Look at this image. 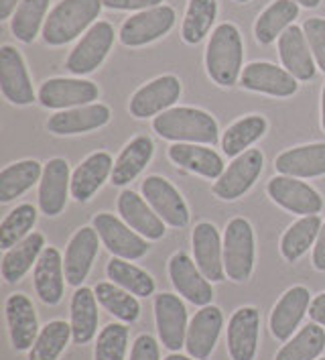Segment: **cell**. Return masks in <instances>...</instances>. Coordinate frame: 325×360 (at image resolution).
<instances>
[{"label":"cell","mask_w":325,"mask_h":360,"mask_svg":"<svg viewBox=\"0 0 325 360\" xmlns=\"http://www.w3.org/2000/svg\"><path fill=\"white\" fill-rule=\"evenodd\" d=\"M153 129L161 139L175 143H201L213 147L220 141L218 122L213 116L190 106L169 108L159 114L153 120Z\"/></svg>","instance_id":"cell-1"},{"label":"cell","mask_w":325,"mask_h":360,"mask_svg":"<svg viewBox=\"0 0 325 360\" xmlns=\"http://www.w3.org/2000/svg\"><path fill=\"white\" fill-rule=\"evenodd\" d=\"M242 61H244V43L238 27L232 22L218 25L206 49L208 76L218 86L230 88L242 76Z\"/></svg>","instance_id":"cell-2"},{"label":"cell","mask_w":325,"mask_h":360,"mask_svg":"<svg viewBox=\"0 0 325 360\" xmlns=\"http://www.w3.org/2000/svg\"><path fill=\"white\" fill-rule=\"evenodd\" d=\"M102 0H61L43 25L47 45H65L81 35L100 17Z\"/></svg>","instance_id":"cell-3"},{"label":"cell","mask_w":325,"mask_h":360,"mask_svg":"<svg viewBox=\"0 0 325 360\" xmlns=\"http://www.w3.org/2000/svg\"><path fill=\"white\" fill-rule=\"evenodd\" d=\"M224 269L228 279L242 283L254 269V230L248 220H230L224 234Z\"/></svg>","instance_id":"cell-4"},{"label":"cell","mask_w":325,"mask_h":360,"mask_svg":"<svg viewBox=\"0 0 325 360\" xmlns=\"http://www.w3.org/2000/svg\"><path fill=\"white\" fill-rule=\"evenodd\" d=\"M112 43H114V27L106 20H98L74 47V51L65 61V68L74 76L92 74L106 59L108 51L112 49Z\"/></svg>","instance_id":"cell-5"},{"label":"cell","mask_w":325,"mask_h":360,"mask_svg":"<svg viewBox=\"0 0 325 360\" xmlns=\"http://www.w3.org/2000/svg\"><path fill=\"white\" fill-rule=\"evenodd\" d=\"M265 165V157L258 149H248L242 155L234 157L228 169L220 175V179L213 184V193L220 200H238L254 186V181L260 177Z\"/></svg>","instance_id":"cell-6"},{"label":"cell","mask_w":325,"mask_h":360,"mask_svg":"<svg viewBox=\"0 0 325 360\" xmlns=\"http://www.w3.org/2000/svg\"><path fill=\"white\" fill-rule=\"evenodd\" d=\"M175 25V11L167 4L136 13L120 27V43L126 47H142L167 35Z\"/></svg>","instance_id":"cell-7"},{"label":"cell","mask_w":325,"mask_h":360,"mask_svg":"<svg viewBox=\"0 0 325 360\" xmlns=\"http://www.w3.org/2000/svg\"><path fill=\"white\" fill-rule=\"evenodd\" d=\"M267 191L274 204L299 216H317L324 210V198L319 191L297 177L277 175L268 181Z\"/></svg>","instance_id":"cell-8"},{"label":"cell","mask_w":325,"mask_h":360,"mask_svg":"<svg viewBox=\"0 0 325 360\" xmlns=\"http://www.w3.org/2000/svg\"><path fill=\"white\" fill-rule=\"evenodd\" d=\"M39 102L51 110H69L77 106H88L98 100L100 90L94 82L76 77H51L39 90Z\"/></svg>","instance_id":"cell-9"},{"label":"cell","mask_w":325,"mask_h":360,"mask_svg":"<svg viewBox=\"0 0 325 360\" xmlns=\"http://www.w3.org/2000/svg\"><path fill=\"white\" fill-rule=\"evenodd\" d=\"M94 228L100 234V240L118 259H142L149 252V243L126 222L118 220L112 214H98L94 218Z\"/></svg>","instance_id":"cell-10"},{"label":"cell","mask_w":325,"mask_h":360,"mask_svg":"<svg viewBox=\"0 0 325 360\" xmlns=\"http://www.w3.org/2000/svg\"><path fill=\"white\" fill-rule=\"evenodd\" d=\"M169 277L173 287L181 297H185L190 304L206 307L213 300V289L210 279L199 271L195 261H192L190 255L185 252H175L169 261Z\"/></svg>","instance_id":"cell-11"},{"label":"cell","mask_w":325,"mask_h":360,"mask_svg":"<svg viewBox=\"0 0 325 360\" xmlns=\"http://www.w3.org/2000/svg\"><path fill=\"white\" fill-rule=\"evenodd\" d=\"M142 195L147 198V202L163 222H167L173 228L187 226L190 210L181 193L173 188L171 181H167L161 175H149L142 181Z\"/></svg>","instance_id":"cell-12"},{"label":"cell","mask_w":325,"mask_h":360,"mask_svg":"<svg viewBox=\"0 0 325 360\" xmlns=\"http://www.w3.org/2000/svg\"><path fill=\"white\" fill-rule=\"evenodd\" d=\"M154 322L157 332L165 348L177 352L185 346L187 338V309L185 304L173 295V293H161L154 297Z\"/></svg>","instance_id":"cell-13"},{"label":"cell","mask_w":325,"mask_h":360,"mask_svg":"<svg viewBox=\"0 0 325 360\" xmlns=\"http://www.w3.org/2000/svg\"><path fill=\"white\" fill-rule=\"evenodd\" d=\"M0 90L8 102L17 106H27L35 102V90L25 59L11 45L0 47Z\"/></svg>","instance_id":"cell-14"},{"label":"cell","mask_w":325,"mask_h":360,"mask_svg":"<svg viewBox=\"0 0 325 360\" xmlns=\"http://www.w3.org/2000/svg\"><path fill=\"white\" fill-rule=\"evenodd\" d=\"M181 96V82L175 76H161L138 88L131 98L134 118H151L169 110Z\"/></svg>","instance_id":"cell-15"},{"label":"cell","mask_w":325,"mask_h":360,"mask_svg":"<svg viewBox=\"0 0 325 360\" xmlns=\"http://www.w3.org/2000/svg\"><path fill=\"white\" fill-rule=\"evenodd\" d=\"M299 79L291 76L285 68H277L268 61H254L248 63L240 76L242 88L260 92V94L274 96V98H288L299 90Z\"/></svg>","instance_id":"cell-16"},{"label":"cell","mask_w":325,"mask_h":360,"mask_svg":"<svg viewBox=\"0 0 325 360\" xmlns=\"http://www.w3.org/2000/svg\"><path fill=\"white\" fill-rule=\"evenodd\" d=\"M311 295L309 289L303 285H295L285 295L277 302L272 314H270V332L277 340L287 342L293 332L299 328L301 320L305 318V314L311 307Z\"/></svg>","instance_id":"cell-17"},{"label":"cell","mask_w":325,"mask_h":360,"mask_svg":"<svg viewBox=\"0 0 325 360\" xmlns=\"http://www.w3.org/2000/svg\"><path fill=\"white\" fill-rule=\"evenodd\" d=\"M72 191V175L69 165L65 159H51L43 167V177L39 181V208L45 216H59L65 202L67 193Z\"/></svg>","instance_id":"cell-18"},{"label":"cell","mask_w":325,"mask_h":360,"mask_svg":"<svg viewBox=\"0 0 325 360\" xmlns=\"http://www.w3.org/2000/svg\"><path fill=\"white\" fill-rule=\"evenodd\" d=\"M260 311L252 305L234 311L228 323V352L232 360H254L258 350Z\"/></svg>","instance_id":"cell-19"},{"label":"cell","mask_w":325,"mask_h":360,"mask_svg":"<svg viewBox=\"0 0 325 360\" xmlns=\"http://www.w3.org/2000/svg\"><path fill=\"white\" fill-rule=\"evenodd\" d=\"M98 238H100V234L94 226L79 228L72 236L67 250H65V261H63L65 279L69 285L81 287V283L86 281L98 255V247H100Z\"/></svg>","instance_id":"cell-20"},{"label":"cell","mask_w":325,"mask_h":360,"mask_svg":"<svg viewBox=\"0 0 325 360\" xmlns=\"http://www.w3.org/2000/svg\"><path fill=\"white\" fill-rule=\"evenodd\" d=\"M193 257L199 271L206 275V279L224 281L226 269H224V245L220 240L218 228L210 222H199L193 228Z\"/></svg>","instance_id":"cell-21"},{"label":"cell","mask_w":325,"mask_h":360,"mask_svg":"<svg viewBox=\"0 0 325 360\" xmlns=\"http://www.w3.org/2000/svg\"><path fill=\"white\" fill-rule=\"evenodd\" d=\"M224 326V316L222 309L215 305H206L201 307L187 328V338H185V348L190 356L195 360H206L213 352L215 342L220 338Z\"/></svg>","instance_id":"cell-22"},{"label":"cell","mask_w":325,"mask_h":360,"mask_svg":"<svg viewBox=\"0 0 325 360\" xmlns=\"http://www.w3.org/2000/svg\"><path fill=\"white\" fill-rule=\"evenodd\" d=\"M110 108L106 104H88V106H77L63 112L53 114L47 120L49 133L65 136V134H81L102 129L110 122Z\"/></svg>","instance_id":"cell-23"},{"label":"cell","mask_w":325,"mask_h":360,"mask_svg":"<svg viewBox=\"0 0 325 360\" xmlns=\"http://www.w3.org/2000/svg\"><path fill=\"white\" fill-rule=\"evenodd\" d=\"M279 56L283 61V68L299 82H309L315 76V57L311 53L303 27L291 25L279 37Z\"/></svg>","instance_id":"cell-24"},{"label":"cell","mask_w":325,"mask_h":360,"mask_svg":"<svg viewBox=\"0 0 325 360\" xmlns=\"http://www.w3.org/2000/svg\"><path fill=\"white\" fill-rule=\"evenodd\" d=\"M6 322L11 330V340L15 350H31L39 336V323L35 307L22 293H13L6 300Z\"/></svg>","instance_id":"cell-25"},{"label":"cell","mask_w":325,"mask_h":360,"mask_svg":"<svg viewBox=\"0 0 325 360\" xmlns=\"http://www.w3.org/2000/svg\"><path fill=\"white\" fill-rule=\"evenodd\" d=\"M118 212H120L122 220L133 230H136L140 236H145L149 240H159L165 236L163 220L151 208V204L145 202V198H140L138 193L131 190L122 191L118 195Z\"/></svg>","instance_id":"cell-26"},{"label":"cell","mask_w":325,"mask_h":360,"mask_svg":"<svg viewBox=\"0 0 325 360\" xmlns=\"http://www.w3.org/2000/svg\"><path fill=\"white\" fill-rule=\"evenodd\" d=\"M274 167L281 175L309 179L325 175V143L301 145L281 153L274 159Z\"/></svg>","instance_id":"cell-27"},{"label":"cell","mask_w":325,"mask_h":360,"mask_svg":"<svg viewBox=\"0 0 325 360\" xmlns=\"http://www.w3.org/2000/svg\"><path fill=\"white\" fill-rule=\"evenodd\" d=\"M63 259L55 247H45L39 257L33 281L39 300L47 305H58L63 297Z\"/></svg>","instance_id":"cell-28"},{"label":"cell","mask_w":325,"mask_h":360,"mask_svg":"<svg viewBox=\"0 0 325 360\" xmlns=\"http://www.w3.org/2000/svg\"><path fill=\"white\" fill-rule=\"evenodd\" d=\"M114 161L108 153L98 151L92 153L72 175V195L77 202H88L94 198L104 181L112 177Z\"/></svg>","instance_id":"cell-29"},{"label":"cell","mask_w":325,"mask_h":360,"mask_svg":"<svg viewBox=\"0 0 325 360\" xmlns=\"http://www.w3.org/2000/svg\"><path fill=\"white\" fill-rule=\"evenodd\" d=\"M169 159L183 169L197 173L208 179H220L224 173V161L210 147H201L195 143H175L169 147Z\"/></svg>","instance_id":"cell-30"},{"label":"cell","mask_w":325,"mask_h":360,"mask_svg":"<svg viewBox=\"0 0 325 360\" xmlns=\"http://www.w3.org/2000/svg\"><path fill=\"white\" fill-rule=\"evenodd\" d=\"M43 248H45V238L39 232L29 234L25 240H20L19 245L8 248L6 255H4V259H2V266H0L2 279L6 283H17V281H20L31 271V266L37 265Z\"/></svg>","instance_id":"cell-31"},{"label":"cell","mask_w":325,"mask_h":360,"mask_svg":"<svg viewBox=\"0 0 325 360\" xmlns=\"http://www.w3.org/2000/svg\"><path fill=\"white\" fill-rule=\"evenodd\" d=\"M153 141L147 134L134 136L116 159L114 169H112V184L126 186V184L134 181L140 175V171L145 169L149 165V161L153 159Z\"/></svg>","instance_id":"cell-32"},{"label":"cell","mask_w":325,"mask_h":360,"mask_svg":"<svg viewBox=\"0 0 325 360\" xmlns=\"http://www.w3.org/2000/svg\"><path fill=\"white\" fill-rule=\"evenodd\" d=\"M299 17V4L295 0H274L267 6L254 25V35L260 45H270L281 37L293 20Z\"/></svg>","instance_id":"cell-33"},{"label":"cell","mask_w":325,"mask_h":360,"mask_svg":"<svg viewBox=\"0 0 325 360\" xmlns=\"http://www.w3.org/2000/svg\"><path fill=\"white\" fill-rule=\"evenodd\" d=\"M43 177V165L35 159L13 163L0 171V202H13L15 198L31 190Z\"/></svg>","instance_id":"cell-34"},{"label":"cell","mask_w":325,"mask_h":360,"mask_svg":"<svg viewBox=\"0 0 325 360\" xmlns=\"http://www.w3.org/2000/svg\"><path fill=\"white\" fill-rule=\"evenodd\" d=\"M98 330L96 291L79 287L72 297V332L76 344H88Z\"/></svg>","instance_id":"cell-35"},{"label":"cell","mask_w":325,"mask_h":360,"mask_svg":"<svg viewBox=\"0 0 325 360\" xmlns=\"http://www.w3.org/2000/svg\"><path fill=\"white\" fill-rule=\"evenodd\" d=\"M321 226L324 222L319 216H303L301 220L291 224L281 238V255L285 257V261L288 263L299 261L309 247H313V243L317 240Z\"/></svg>","instance_id":"cell-36"},{"label":"cell","mask_w":325,"mask_h":360,"mask_svg":"<svg viewBox=\"0 0 325 360\" xmlns=\"http://www.w3.org/2000/svg\"><path fill=\"white\" fill-rule=\"evenodd\" d=\"M267 129L268 122L265 116H258V114L244 116L228 127V131L222 139V149L228 157H238L246 151L250 145H254L260 136H265Z\"/></svg>","instance_id":"cell-37"},{"label":"cell","mask_w":325,"mask_h":360,"mask_svg":"<svg viewBox=\"0 0 325 360\" xmlns=\"http://www.w3.org/2000/svg\"><path fill=\"white\" fill-rule=\"evenodd\" d=\"M325 350V330L319 323H307L277 352L274 360H315Z\"/></svg>","instance_id":"cell-38"},{"label":"cell","mask_w":325,"mask_h":360,"mask_svg":"<svg viewBox=\"0 0 325 360\" xmlns=\"http://www.w3.org/2000/svg\"><path fill=\"white\" fill-rule=\"evenodd\" d=\"M215 13H218V0H190L181 27L183 41L190 45H197L199 41H204L215 20Z\"/></svg>","instance_id":"cell-39"},{"label":"cell","mask_w":325,"mask_h":360,"mask_svg":"<svg viewBox=\"0 0 325 360\" xmlns=\"http://www.w3.org/2000/svg\"><path fill=\"white\" fill-rule=\"evenodd\" d=\"M108 279H112L118 287L131 291L136 297H151L154 293V279L142 269L126 263L124 259H112L106 266Z\"/></svg>","instance_id":"cell-40"},{"label":"cell","mask_w":325,"mask_h":360,"mask_svg":"<svg viewBox=\"0 0 325 360\" xmlns=\"http://www.w3.org/2000/svg\"><path fill=\"white\" fill-rule=\"evenodd\" d=\"M96 297L100 305L122 322H136L140 316V305L131 291L116 287V283H98Z\"/></svg>","instance_id":"cell-41"},{"label":"cell","mask_w":325,"mask_h":360,"mask_svg":"<svg viewBox=\"0 0 325 360\" xmlns=\"http://www.w3.org/2000/svg\"><path fill=\"white\" fill-rule=\"evenodd\" d=\"M69 336H74L69 323L61 322V320L49 322L39 332L37 340L31 348L29 360H58L59 354L65 350Z\"/></svg>","instance_id":"cell-42"},{"label":"cell","mask_w":325,"mask_h":360,"mask_svg":"<svg viewBox=\"0 0 325 360\" xmlns=\"http://www.w3.org/2000/svg\"><path fill=\"white\" fill-rule=\"evenodd\" d=\"M47 8H49V0H22L11 22L15 37L22 43H33L41 31L43 20H47L45 19Z\"/></svg>","instance_id":"cell-43"},{"label":"cell","mask_w":325,"mask_h":360,"mask_svg":"<svg viewBox=\"0 0 325 360\" xmlns=\"http://www.w3.org/2000/svg\"><path fill=\"white\" fill-rule=\"evenodd\" d=\"M37 222V210L31 204H20L0 224V248L8 250L29 236Z\"/></svg>","instance_id":"cell-44"},{"label":"cell","mask_w":325,"mask_h":360,"mask_svg":"<svg viewBox=\"0 0 325 360\" xmlns=\"http://www.w3.org/2000/svg\"><path fill=\"white\" fill-rule=\"evenodd\" d=\"M128 348V328L122 323H108L98 336L96 360H124Z\"/></svg>","instance_id":"cell-45"},{"label":"cell","mask_w":325,"mask_h":360,"mask_svg":"<svg viewBox=\"0 0 325 360\" xmlns=\"http://www.w3.org/2000/svg\"><path fill=\"white\" fill-rule=\"evenodd\" d=\"M303 33H305L311 53L315 57L317 68L325 74V19L313 17L303 22Z\"/></svg>","instance_id":"cell-46"},{"label":"cell","mask_w":325,"mask_h":360,"mask_svg":"<svg viewBox=\"0 0 325 360\" xmlns=\"http://www.w3.org/2000/svg\"><path fill=\"white\" fill-rule=\"evenodd\" d=\"M131 360H161L159 356V344L151 334H140L133 344Z\"/></svg>","instance_id":"cell-47"},{"label":"cell","mask_w":325,"mask_h":360,"mask_svg":"<svg viewBox=\"0 0 325 360\" xmlns=\"http://www.w3.org/2000/svg\"><path fill=\"white\" fill-rule=\"evenodd\" d=\"M163 0H102L104 6L114 11H149L154 6H161Z\"/></svg>","instance_id":"cell-48"},{"label":"cell","mask_w":325,"mask_h":360,"mask_svg":"<svg viewBox=\"0 0 325 360\" xmlns=\"http://www.w3.org/2000/svg\"><path fill=\"white\" fill-rule=\"evenodd\" d=\"M313 266L317 271H325V222L321 230H319V236L315 240V247H313Z\"/></svg>","instance_id":"cell-49"},{"label":"cell","mask_w":325,"mask_h":360,"mask_svg":"<svg viewBox=\"0 0 325 360\" xmlns=\"http://www.w3.org/2000/svg\"><path fill=\"white\" fill-rule=\"evenodd\" d=\"M309 316L311 320L319 326H325V291L319 293L313 302H311V307H309Z\"/></svg>","instance_id":"cell-50"},{"label":"cell","mask_w":325,"mask_h":360,"mask_svg":"<svg viewBox=\"0 0 325 360\" xmlns=\"http://www.w3.org/2000/svg\"><path fill=\"white\" fill-rule=\"evenodd\" d=\"M20 2L22 0H0V20H6L11 15H15Z\"/></svg>","instance_id":"cell-51"},{"label":"cell","mask_w":325,"mask_h":360,"mask_svg":"<svg viewBox=\"0 0 325 360\" xmlns=\"http://www.w3.org/2000/svg\"><path fill=\"white\" fill-rule=\"evenodd\" d=\"M295 2L301 4V6H307V8H317L321 0H295Z\"/></svg>","instance_id":"cell-52"},{"label":"cell","mask_w":325,"mask_h":360,"mask_svg":"<svg viewBox=\"0 0 325 360\" xmlns=\"http://www.w3.org/2000/svg\"><path fill=\"white\" fill-rule=\"evenodd\" d=\"M321 127H324V131H325V86H324V92H321Z\"/></svg>","instance_id":"cell-53"},{"label":"cell","mask_w":325,"mask_h":360,"mask_svg":"<svg viewBox=\"0 0 325 360\" xmlns=\"http://www.w3.org/2000/svg\"><path fill=\"white\" fill-rule=\"evenodd\" d=\"M165 360H193L190 356H183V354H169Z\"/></svg>","instance_id":"cell-54"},{"label":"cell","mask_w":325,"mask_h":360,"mask_svg":"<svg viewBox=\"0 0 325 360\" xmlns=\"http://www.w3.org/2000/svg\"><path fill=\"white\" fill-rule=\"evenodd\" d=\"M236 2H250V0H236Z\"/></svg>","instance_id":"cell-55"},{"label":"cell","mask_w":325,"mask_h":360,"mask_svg":"<svg viewBox=\"0 0 325 360\" xmlns=\"http://www.w3.org/2000/svg\"><path fill=\"white\" fill-rule=\"evenodd\" d=\"M321 360H325V359H321Z\"/></svg>","instance_id":"cell-56"}]
</instances>
